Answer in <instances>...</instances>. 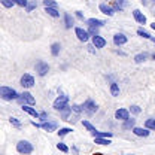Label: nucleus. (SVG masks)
<instances>
[{
    "label": "nucleus",
    "mask_w": 155,
    "mask_h": 155,
    "mask_svg": "<svg viewBox=\"0 0 155 155\" xmlns=\"http://www.w3.org/2000/svg\"><path fill=\"white\" fill-rule=\"evenodd\" d=\"M31 125L36 127V128H42V124H39V122H36V121H31Z\"/></svg>",
    "instance_id": "nucleus-43"
},
{
    "label": "nucleus",
    "mask_w": 155,
    "mask_h": 155,
    "mask_svg": "<svg viewBox=\"0 0 155 155\" xmlns=\"http://www.w3.org/2000/svg\"><path fill=\"white\" fill-rule=\"evenodd\" d=\"M128 110H130V114H131V115H139V114L142 112V107H140V106H137V104H133V106H130V109H128Z\"/></svg>",
    "instance_id": "nucleus-32"
},
{
    "label": "nucleus",
    "mask_w": 155,
    "mask_h": 155,
    "mask_svg": "<svg viewBox=\"0 0 155 155\" xmlns=\"http://www.w3.org/2000/svg\"><path fill=\"white\" fill-rule=\"evenodd\" d=\"M128 42V38L124 35V33H115L114 35V43H115L116 46H122V45H125Z\"/></svg>",
    "instance_id": "nucleus-13"
},
{
    "label": "nucleus",
    "mask_w": 155,
    "mask_h": 155,
    "mask_svg": "<svg viewBox=\"0 0 155 155\" xmlns=\"http://www.w3.org/2000/svg\"><path fill=\"white\" fill-rule=\"evenodd\" d=\"M82 125H84V127L87 128V131H90L91 134H93V133H94V131L97 130L96 127H94V125H93L90 121H87V119H84V121H82Z\"/></svg>",
    "instance_id": "nucleus-28"
},
{
    "label": "nucleus",
    "mask_w": 155,
    "mask_h": 155,
    "mask_svg": "<svg viewBox=\"0 0 155 155\" xmlns=\"http://www.w3.org/2000/svg\"><path fill=\"white\" fill-rule=\"evenodd\" d=\"M151 28H152V30L155 31V22H152V24H151Z\"/></svg>",
    "instance_id": "nucleus-46"
},
{
    "label": "nucleus",
    "mask_w": 155,
    "mask_h": 155,
    "mask_svg": "<svg viewBox=\"0 0 155 155\" xmlns=\"http://www.w3.org/2000/svg\"><path fill=\"white\" fill-rule=\"evenodd\" d=\"M98 9H100L101 14H104V15H107V17H114V14H115L112 5H107V3H100V5H98Z\"/></svg>",
    "instance_id": "nucleus-11"
},
{
    "label": "nucleus",
    "mask_w": 155,
    "mask_h": 155,
    "mask_svg": "<svg viewBox=\"0 0 155 155\" xmlns=\"http://www.w3.org/2000/svg\"><path fill=\"white\" fill-rule=\"evenodd\" d=\"M145 128H148L151 131H155V118H148L145 121Z\"/></svg>",
    "instance_id": "nucleus-26"
},
{
    "label": "nucleus",
    "mask_w": 155,
    "mask_h": 155,
    "mask_svg": "<svg viewBox=\"0 0 155 155\" xmlns=\"http://www.w3.org/2000/svg\"><path fill=\"white\" fill-rule=\"evenodd\" d=\"M91 43L94 45L96 49H101V48L106 46V39L103 38V36H100V35H97V36L91 38Z\"/></svg>",
    "instance_id": "nucleus-9"
},
{
    "label": "nucleus",
    "mask_w": 155,
    "mask_h": 155,
    "mask_svg": "<svg viewBox=\"0 0 155 155\" xmlns=\"http://www.w3.org/2000/svg\"><path fill=\"white\" fill-rule=\"evenodd\" d=\"M87 31L90 33V36H91V38H93V36H97V35H98V27H90V25H88Z\"/></svg>",
    "instance_id": "nucleus-38"
},
{
    "label": "nucleus",
    "mask_w": 155,
    "mask_h": 155,
    "mask_svg": "<svg viewBox=\"0 0 155 155\" xmlns=\"http://www.w3.org/2000/svg\"><path fill=\"white\" fill-rule=\"evenodd\" d=\"M60 51H61V45H60L58 42H55V43L51 45V54H52L54 57H57L58 54H60Z\"/></svg>",
    "instance_id": "nucleus-27"
},
{
    "label": "nucleus",
    "mask_w": 155,
    "mask_h": 155,
    "mask_svg": "<svg viewBox=\"0 0 155 155\" xmlns=\"http://www.w3.org/2000/svg\"><path fill=\"white\" fill-rule=\"evenodd\" d=\"M9 122H11L14 127H17V128H21V125H22V124H21V121H19L18 118H12V116L9 118Z\"/></svg>",
    "instance_id": "nucleus-35"
},
{
    "label": "nucleus",
    "mask_w": 155,
    "mask_h": 155,
    "mask_svg": "<svg viewBox=\"0 0 155 155\" xmlns=\"http://www.w3.org/2000/svg\"><path fill=\"white\" fill-rule=\"evenodd\" d=\"M106 22L103 21V19H98V18H88L87 19V25H90V27H103Z\"/></svg>",
    "instance_id": "nucleus-18"
},
{
    "label": "nucleus",
    "mask_w": 155,
    "mask_h": 155,
    "mask_svg": "<svg viewBox=\"0 0 155 155\" xmlns=\"http://www.w3.org/2000/svg\"><path fill=\"white\" fill-rule=\"evenodd\" d=\"M42 3H43L45 8H57V5H58L55 0H42Z\"/></svg>",
    "instance_id": "nucleus-31"
},
{
    "label": "nucleus",
    "mask_w": 155,
    "mask_h": 155,
    "mask_svg": "<svg viewBox=\"0 0 155 155\" xmlns=\"http://www.w3.org/2000/svg\"><path fill=\"white\" fill-rule=\"evenodd\" d=\"M152 60H155V52H154V54H152Z\"/></svg>",
    "instance_id": "nucleus-48"
},
{
    "label": "nucleus",
    "mask_w": 155,
    "mask_h": 155,
    "mask_svg": "<svg viewBox=\"0 0 155 155\" xmlns=\"http://www.w3.org/2000/svg\"><path fill=\"white\" fill-rule=\"evenodd\" d=\"M72 106H67L66 109H63L61 112H60V116H61V119H64V121H69L70 119V116H72Z\"/></svg>",
    "instance_id": "nucleus-20"
},
{
    "label": "nucleus",
    "mask_w": 155,
    "mask_h": 155,
    "mask_svg": "<svg viewBox=\"0 0 155 155\" xmlns=\"http://www.w3.org/2000/svg\"><path fill=\"white\" fill-rule=\"evenodd\" d=\"M73 130H72V127H61L60 130L57 131V134L60 136V137H66L67 134H70Z\"/></svg>",
    "instance_id": "nucleus-25"
},
{
    "label": "nucleus",
    "mask_w": 155,
    "mask_h": 155,
    "mask_svg": "<svg viewBox=\"0 0 155 155\" xmlns=\"http://www.w3.org/2000/svg\"><path fill=\"white\" fill-rule=\"evenodd\" d=\"M75 36L78 38V40H81V42H88L91 36H90V33L84 28V27H75Z\"/></svg>",
    "instance_id": "nucleus-8"
},
{
    "label": "nucleus",
    "mask_w": 155,
    "mask_h": 155,
    "mask_svg": "<svg viewBox=\"0 0 155 155\" xmlns=\"http://www.w3.org/2000/svg\"><path fill=\"white\" fill-rule=\"evenodd\" d=\"M134 127H136V119L134 118H128V119L122 121V125H121L122 130H133Z\"/></svg>",
    "instance_id": "nucleus-17"
},
{
    "label": "nucleus",
    "mask_w": 155,
    "mask_h": 155,
    "mask_svg": "<svg viewBox=\"0 0 155 155\" xmlns=\"http://www.w3.org/2000/svg\"><path fill=\"white\" fill-rule=\"evenodd\" d=\"M14 2H15V5H18L21 8H25L28 5V0H14Z\"/></svg>",
    "instance_id": "nucleus-39"
},
{
    "label": "nucleus",
    "mask_w": 155,
    "mask_h": 155,
    "mask_svg": "<svg viewBox=\"0 0 155 155\" xmlns=\"http://www.w3.org/2000/svg\"><path fill=\"white\" fill-rule=\"evenodd\" d=\"M109 90H110V94L114 97H118L119 96V93H121V90H119V85H118V82H110V87H109Z\"/></svg>",
    "instance_id": "nucleus-21"
},
{
    "label": "nucleus",
    "mask_w": 155,
    "mask_h": 155,
    "mask_svg": "<svg viewBox=\"0 0 155 155\" xmlns=\"http://www.w3.org/2000/svg\"><path fill=\"white\" fill-rule=\"evenodd\" d=\"M17 101H18L21 106H22V104H28V106H35V104H36V98L33 97L31 93H28V91H24L22 94H19Z\"/></svg>",
    "instance_id": "nucleus-4"
},
{
    "label": "nucleus",
    "mask_w": 155,
    "mask_h": 155,
    "mask_svg": "<svg viewBox=\"0 0 155 155\" xmlns=\"http://www.w3.org/2000/svg\"><path fill=\"white\" fill-rule=\"evenodd\" d=\"M115 3H118L119 6H122V8H124V5H125V0H115Z\"/></svg>",
    "instance_id": "nucleus-44"
},
{
    "label": "nucleus",
    "mask_w": 155,
    "mask_h": 155,
    "mask_svg": "<svg viewBox=\"0 0 155 155\" xmlns=\"http://www.w3.org/2000/svg\"><path fill=\"white\" fill-rule=\"evenodd\" d=\"M125 155H134V154H125Z\"/></svg>",
    "instance_id": "nucleus-50"
},
{
    "label": "nucleus",
    "mask_w": 155,
    "mask_h": 155,
    "mask_svg": "<svg viewBox=\"0 0 155 155\" xmlns=\"http://www.w3.org/2000/svg\"><path fill=\"white\" fill-rule=\"evenodd\" d=\"M131 131H133V134L137 136V137H148V136L151 134V130H148V128H145V127H134Z\"/></svg>",
    "instance_id": "nucleus-14"
},
{
    "label": "nucleus",
    "mask_w": 155,
    "mask_h": 155,
    "mask_svg": "<svg viewBox=\"0 0 155 155\" xmlns=\"http://www.w3.org/2000/svg\"><path fill=\"white\" fill-rule=\"evenodd\" d=\"M148 58H149V54H148V52H140V54H137V55H134V63H137V64H140V63L146 61Z\"/></svg>",
    "instance_id": "nucleus-23"
},
{
    "label": "nucleus",
    "mask_w": 155,
    "mask_h": 155,
    "mask_svg": "<svg viewBox=\"0 0 155 155\" xmlns=\"http://www.w3.org/2000/svg\"><path fill=\"white\" fill-rule=\"evenodd\" d=\"M38 8V3H36V0H31V2H28V5L25 6V11L27 12H31L33 9H36Z\"/></svg>",
    "instance_id": "nucleus-34"
},
{
    "label": "nucleus",
    "mask_w": 155,
    "mask_h": 155,
    "mask_svg": "<svg viewBox=\"0 0 155 155\" xmlns=\"http://www.w3.org/2000/svg\"><path fill=\"white\" fill-rule=\"evenodd\" d=\"M17 151L21 155H30L35 151V146L28 140H19L18 143H17Z\"/></svg>",
    "instance_id": "nucleus-2"
},
{
    "label": "nucleus",
    "mask_w": 155,
    "mask_h": 155,
    "mask_svg": "<svg viewBox=\"0 0 155 155\" xmlns=\"http://www.w3.org/2000/svg\"><path fill=\"white\" fill-rule=\"evenodd\" d=\"M35 69H36V73L39 76H45L49 72V64L46 61H43V60H39L36 63V66H35Z\"/></svg>",
    "instance_id": "nucleus-7"
},
{
    "label": "nucleus",
    "mask_w": 155,
    "mask_h": 155,
    "mask_svg": "<svg viewBox=\"0 0 155 155\" xmlns=\"http://www.w3.org/2000/svg\"><path fill=\"white\" fill-rule=\"evenodd\" d=\"M137 35H139L140 38H143V39H149V40L152 39V36H151L148 31H145L143 28H139V30H137Z\"/></svg>",
    "instance_id": "nucleus-33"
},
{
    "label": "nucleus",
    "mask_w": 155,
    "mask_h": 155,
    "mask_svg": "<svg viewBox=\"0 0 155 155\" xmlns=\"http://www.w3.org/2000/svg\"><path fill=\"white\" fill-rule=\"evenodd\" d=\"M42 130H45V131H48V133H52V131H57L58 130V124L55 121H45V122H42Z\"/></svg>",
    "instance_id": "nucleus-10"
},
{
    "label": "nucleus",
    "mask_w": 155,
    "mask_h": 155,
    "mask_svg": "<svg viewBox=\"0 0 155 155\" xmlns=\"http://www.w3.org/2000/svg\"><path fill=\"white\" fill-rule=\"evenodd\" d=\"M84 112L87 114V115H94L97 110H98V106H97V103L94 101V100H91V98H88V100H85L84 101Z\"/></svg>",
    "instance_id": "nucleus-6"
},
{
    "label": "nucleus",
    "mask_w": 155,
    "mask_h": 155,
    "mask_svg": "<svg viewBox=\"0 0 155 155\" xmlns=\"http://www.w3.org/2000/svg\"><path fill=\"white\" fill-rule=\"evenodd\" d=\"M133 17H134L136 22H139V24H142V25H145V24H146V17H145L139 9H134V11H133Z\"/></svg>",
    "instance_id": "nucleus-16"
},
{
    "label": "nucleus",
    "mask_w": 155,
    "mask_h": 155,
    "mask_svg": "<svg viewBox=\"0 0 155 155\" xmlns=\"http://www.w3.org/2000/svg\"><path fill=\"white\" fill-rule=\"evenodd\" d=\"M76 18L78 19H81V21H84V14H82V12H81V11H76Z\"/></svg>",
    "instance_id": "nucleus-41"
},
{
    "label": "nucleus",
    "mask_w": 155,
    "mask_h": 155,
    "mask_svg": "<svg viewBox=\"0 0 155 155\" xmlns=\"http://www.w3.org/2000/svg\"><path fill=\"white\" fill-rule=\"evenodd\" d=\"M151 40H152V42H154V45H155V38H152V39H151Z\"/></svg>",
    "instance_id": "nucleus-49"
},
{
    "label": "nucleus",
    "mask_w": 155,
    "mask_h": 155,
    "mask_svg": "<svg viewBox=\"0 0 155 155\" xmlns=\"http://www.w3.org/2000/svg\"><path fill=\"white\" fill-rule=\"evenodd\" d=\"M69 106V96L67 94H61V96H58L55 100H54V109L58 110V112H61L63 109H66Z\"/></svg>",
    "instance_id": "nucleus-3"
},
{
    "label": "nucleus",
    "mask_w": 155,
    "mask_h": 155,
    "mask_svg": "<svg viewBox=\"0 0 155 155\" xmlns=\"http://www.w3.org/2000/svg\"><path fill=\"white\" fill-rule=\"evenodd\" d=\"M39 119H40L42 122L48 121V114H46V112H39Z\"/></svg>",
    "instance_id": "nucleus-40"
},
{
    "label": "nucleus",
    "mask_w": 155,
    "mask_h": 155,
    "mask_svg": "<svg viewBox=\"0 0 155 155\" xmlns=\"http://www.w3.org/2000/svg\"><path fill=\"white\" fill-rule=\"evenodd\" d=\"M45 12L52 18H60V12H58L57 8H45Z\"/></svg>",
    "instance_id": "nucleus-24"
},
{
    "label": "nucleus",
    "mask_w": 155,
    "mask_h": 155,
    "mask_svg": "<svg viewBox=\"0 0 155 155\" xmlns=\"http://www.w3.org/2000/svg\"><path fill=\"white\" fill-rule=\"evenodd\" d=\"M0 97L6 101H12V100H18L19 94L17 93V90L11 87H0Z\"/></svg>",
    "instance_id": "nucleus-1"
},
{
    "label": "nucleus",
    "mask_w": 155,
    "mask_h": 155,
    "mask_svg": "<svg viewBox=\"0 0 155 155\" xmlns=\"http://www.w3.org/2000/svg\"><path fill=\"white\" fill-rule=\"evenodd\" d=\"M94 142L97 145H101V146H109L112 143L109 137H94Z\"/></svg>",
    "instance_id": "nucleus-22"
},
{
    "label": "nucleus",
    "mask_w": 155,
    "mask_h": 155,
    "mask_svg": "<svg viewBox=\"0 0 155 155\" xmlns=\"http://www.w3.org/2000/svg\"><path fill=\"white\" fill-rule=\"evenodd\" d=\"M93 136L94 137H112V133L110 131H98V130H96L94 133H93Z\"/></svg>",
    "instance_id": "nucleus-29"
},
{
    "label": "nucleus",
    "mask_w": 155,
    "mask_h": 155,
    "mask_svg": "<svg viewBox=\"0 0 155 155\" xmlns=\"http://www.w3.org/2000/svg\"><path fill=\"white\" fill-rule=\"evenodd\" d=\"M140 2H142L143 5H146V3H148V0H140Z\"/></svg>",
    "instance_id": "nucleus-47"
},
{
    "label": "nucleus",
    "mask_w": 155,
    "mask_h": 155,
    "mask_svg": "<svg viewBox=\"0 0 155 155\" xmlns=\"http://www.w3.org/2000/svg\"><path fill=\"white\" fill-rule=\"evenodd\" d=\"M72 112L76 115H81L84 112V106L82 104H72Z\"/></svg>",
    "instance_id": "nucleus-30"
},
{
    "label": "nucleus",
    "mask_w": 155,
    "mask_h": 155,
    "mask_svg": "<svg viewBox=\"0 0 155 155\" xmlns=\"http://www.w3.org/2000/svg\"><path fill=\"white\" fill-rule=\"evenodd\" d=\"M72 151H73V154H75V155L79 154V149H78L76 146H73V148H72Z\"/></svg>",
    "instance_id": "nucleus-45"
},
{
    "label": "nucleus",
    "mask_w": 155,
    "mask_h": 155,
    "mask_svg": "<svg viewBox=\"0 0 155 155\" xmlns=\"http://www.w3.org/2000/svg\"><path fill=\"white\" fill-rule=\"evenodd\" d=\"M0 3H2L5 8H8V9H11V8L15 5V2H14V0H0Z\"/></svg>",
    "instance_id": "nucleus-37"
},
{
    "label": "nucleus",
    "mask_w": 155,
    "mask_h": 155,
    "mask_svg": "<svg viewBox=\"0 0 155 155\" xmlns=\"http://www.w3.org/2000/svg\"><path fill=\"white\" fill-rule=\"evenodd\" d=\"M19 84H21V87L24 90H30V88L35 87V76L30 75V73H24L21 76V79H19Z\"/></svg>",
    "instance_id": "nucleus-5"
},
{
    "label": "nucleus",
    "mask_w": 155,
    "mask_h": 155,
    "mask_svg": "<svg viewBox=\"0 0 155 155\" xmlns=\"http://www.w3.org/2000/svg\"><path fill=\"white\" fill-rule=\"evenodd\" d=\"M152 2H155V0H152Z\"/></svg>",
    "instance_id": "nucleus-51"
},
{
    "label": "nucleus",
    "mask_w": 155,
    "mask_h": 155,
    "mask_svg": "<svg viewBox=\"0 0 155 155\" xmlns=\"http://www.w3.org/2000/svg\"><path fill=\"white\" fill-rule=\"evenodd\" d=\"M88 51H90L91 54H94V52H96V48H94V45H93V43H91V45H88Z\"/></svg>",
    "instance_id": "nucleus-42"
},
{
    "label": "nucleus",
    "mask_w": 155,
    "mask_h": 155,
    "mask_svg": "<svg viewBox=\"0 0 155 155\" xmlns=\"http://www.w3.org/2000/svg\"><path fill=\"white\" fill-rule=\"evenodd\" d=\"M57 149L58 151H61V152H69V146H67L66 143H63V142L57 143Z\"/></svg>",
    "instance_id": "nucleus-36"
},
{
    "label": "nucleus",
    "mask_w": 155,
    "mask_h": 155,
    "mask_svg": "<svg viewBox=\"0 0 155 155\" xmlns=\"http://www.w3.org/2000/svg\"><path fill=\"white\" fill-rule=\"evenodd\" d=\"M64 25H66V28H72L75 25V19H73V17L69 12L64 14Z\"/></svg>",
    "instance_id": "nucleus-19"
},
{
    "label": "nucleus",
    "mask_w": 155,
    "mask_h": 155,
    "mask_svg": "<svg viewBox=\"0 0 155 155\" xmlns=\"http://www.w3.org/2000/svg\"><path fill=\"white\" fill-rule=\"evenodd\" d=\"M130 118V110L128 109H124V107H119L115 112V119L118 121H125Z\"/></svg>",
    "instance_id": "nucleus-12"
},
{
    "label": "nucleus",
    "mask_w": 155,
    "mask_h": 155,
    "mask_svg": "<svg viewBox=\"0 0 155 155\" xmlns=\"http://www.w3.org/2000/svg\"><path fill=\"white\" fill-rule=\"evenodd\" d=\"M21 109L25 112V114H28L30 116H33V118H36V119H39V112L33 107V106H28V104H22L21 106Z\"/></svg>",
    "instance_id": "nucleus-15"
}]
</instances>
